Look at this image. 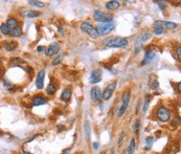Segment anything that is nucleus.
I'll use <instances>...</instances> for the list:
<instances>
[{"instance_id":"cd10ccee","label":"nucleus","mask_w":181,"mask_h":154,"mask_svg":"<svg viewBox=\"0 0 181 154\" xmlns=\"http://www.w3.org/2000/svg\"><path fill=\"white\" fill-rule=\"evenodd\" d=\"M62 59H63L62 55H59V56H57V58H55V59H53V66L60 64V62L62 61Z\"/></svg>"},{"instance_id":"f257e3e1","label":"nucleus","mask_w":181,"mask_h":154,"mask_svg":"<svg viewBox=\"0 0 181 154\" xmlns=\"http://www.w3.org/2000/svg\"><path fill=\"white\" fill-rule=\"evenodd\" d=\"M103 44L111 48H117V47H126L128 45V40L125 38H117V37H111V38L105 39Z\"/></svg>"},{"instance_id":"7ed1b4c3","label":"nucleus","mask_w":181,"mask_h":154,"mask_svg":"<svg viewBox=\"0 0 181 154\" xmlns=\"http://www.w3.org/2000/svg\"><path fill=\"white\" fill-rule=\"evenodd\" d=\"M93 18L96 22H102V23H106V22H110L112 21V18L113 16L111 14H107V13H104L102 11H94L93 13Z\"/></svg>"},{"instance_id":"f03ea898","label":"nucleus","mask_w":181,"mask_h":154,"mask_svg":"<svg viewBox=\"0 0 181 154\" xmlns=\"http://www.w3.org/2000/svg\"><path fill=\"white\" fill-rule=\"evenodd\" d=\"M114 22L113 21H110V22H106V23H99L97 25L96 31L99 34V36H105V35H108L111 31L114 29Z\"/></svg>"},{"instance_id":"ddd939ff","label":"nucleus","mask_w":181,"mask_h":154,"mask_svg":"<svg viewBox=\"0 0 181 154\" xmlns=\"http://www.w3.org/2000/svg\"><path fill=\"white\" fill-rule=\"evenodd\" d=\"M154 57H155V53H154V51H152L151 49H148V50H146V53H145L144 60H142V65H147L148 63H150L151 61L154 59Z\"/></svg>"},{"instance_id":"f704fd0d","label":"nucleus","mask_w":181,"mask_h":154,"mask_svg":"<svg viewBox=\"0 0 181 154\" xmlns=\"http://www.w3.org/2000/svg\"><path fill=\"white\" fill-rule=\"evenodd\" d=\"M37 50H38V51H43V50H45V48H44L43 46H39V47L37 48Z\"/></svg>"},{"instance_id":"39448f33","label":"nucleus","mask_w":181,"mask_h":154,"mask_svg":"<svg viewBox=\"0 0 181 154\" xmlns=\"http://www.w3.org/2000/svg\"><path fill=\"white\" fill-rule=\"evenodd\" d=\"M156 115H157V118H158L159 121L163 122V123H166V122L170 121V118H171V111L166 107H164V106H160V107H158V109H157Z\"/></svg>"},{"instance_id":"bb28decb","label":"nucleus","mask_w":181,"mask_h":154,"mask_svg":"<svg viewBox=\"0 0 181 154\" xmlns=\"http://www.w3.org/2000/svg\"><path fill=\"white\" fill-rule=\"evenodd\" d=\"M150 100H151V96H146V102L144 104V107H142V111H147L149 107V104H150Z\"/></svg>"},{"instance_id":"dca6fc26","label":"nucleus","mask_w":181,"mask_h":154,"mask_svg":"<svg viewBox=\"0 0 181 154\" xmlns=\"http://www.w3.org/2000/svg\"><path fill=\"white\" fill-rule=\"evenodd\" d=\"M84 135H85V139H86L87 142L90 141L91 139V127L89 125L88 122H85L84 124Z\"/></svg>"},{"instance_id":"4be33fe9","label":"nucleus","mask_w":181,"mask_h":154,"mask_svg":"<svg viewBox=\"0 0 181 154\" xmlns=\"http://www.w3.org/2000/svg\"><path fill=\"white\" fill-rule=\"evenodd\" d=\"M22 29L20 28V27H16V28L12 29L11 33H9V35H11L12 37H15V38H18V37H21L22 36Z\"/></svg>"},{"instance_id":"c756f323","label":"nucleus","mask_w":181,"mask_h":154,"mask_svg":"<svg viewBox=\"0 0 181 154\" xmlns=\"http://www.w3.org/2000/svg\"><path fill=\"white\" fill-rule=\"evenodd\" d=\"M125 137H126V134H125V133H122V135H120V137H119V142H118V147H120V146L123 145V142H124Z\"/></svg>"},{"instance_id":"9b49d317","label":"nucleus","mask_w":181,"mask_h":154,"mask_svg":"<svg viewBox=\"0 0 181 154\" xmlns=\"http://www.w3.org/2000/svg\"><path fill=\"white\" fill-rule=\"evenodd\" d=\"M44 51H45V56L46 57H50L51 55L58 54L60 51V44L59 43H53V44H51L48 48L45 49Z\"/></svg>"},{"instance_id":"58836bf2","label":"nucleus","mask_w":181,"mask_h":154,"mask_svg":"<svg viewBox=\"0 0 181 154\" xmlns=\"http://www.w3.org/2000/svg\"><path fill=\"white\" fill-rule=\"evenodd\" d=\"M101 154H106V152L104 151V152H102V153H101Z\"/></svg>"},{"instance_id":"f8f14e48","label":"nucleus","mask_w":181,"mask_h":154,"mask_svg":"<svg viewBox=\"0 0 181 154\" xmlns=\"http://www.w3.org/2000/svg\"><path fill=\"white\" fill-rule=\"evenodd\" d=\"M33 102V105L34 106H41V105H44L47 103V100L44 96L42 94H38V96H35L31 100Z\"/></svg>"},{"instance_id":"6ab92c4d","label":"nucleus","mask_w":181,"mask_h":154,"mask_svg":"<svg viewBox=\"0 0 181 154\" xmlns=\"http://www.w3.org/2000/svg\"><path fill=\"white\" fill-rule=\"evenodd\" d=\"M70 96H71V90L69 88H65L63 90L62 94H61V100L65 101V102H68L70 100Z\"/></svg>"},{"instance_id":"4468645a","label":"nucleus","mask_w":181,"mask_h":154,"mask_svg":"<svg viewBox=\"0 0 181 154\" xmlns=\"http://www.w3.org/2000/svg\"><path fill=\"white\" fill-rule=\"evenodd\" d=\"M120 7V2L119 1H115V0H112V1H109V2L106 3V9H109V11H114V9H117Z\"/></svg>"},{"instance_id":"4c0bfd02","label":"nucleus","mask_w":181,"mask_h":154,"mask_svg":"<svg viewBox=\"0 0 181 154\" xmlns=\"http://www.w3.org/2000/svg\"><path fill=\"white\" fill-rule=\"evenodd\" d=\"M24 154H33V153H31V152H27V151H24Z\"/></svg>"},{"instance_id":"2f4dec72","label":"nucleus","mask_w":181,"mask_h":154,"mask_svg":"<svg viewBox=\"0 0 181 154\" xmlns=\"http://www.w3.org/2000/svg\"><path fill=\"white\" fill-rule=\"evenodd\" d=\"M138 128H139V121H136L134 124V127H133V130H134V132H138Z\"/></svg>"},{"instance_id":"20e7f679","label":"nucleus","mask_w":181,"mask_h":154,"mask_svg":"<svg viewBox=\"0 0 181 154\" xmlns=\"http://www.w3.org/2000/svg\"><path fill=\"white\" fill-rule=\"evenodd\" d=\"M80 27H81L82 31H84V33H86L87 35H89L92 39L99 38V34H97V31H96V28H95L93 25H91L90 23L82 22L81 25H80Z\"/></svg>"},{"instance_id":"0eeeda50","label":"nucleus","mask_w":181,"mask_h":154,"mask_svg":"<svg viewBox=\"0 0 181 154\" xmlns=\"http://www.w3.org/2000/svg\"><path fill=\"white\" fill-rule=\"evenodd\" d=\"M116 85H117L116 82H112L107 86L106 89L103 91V94H102L103 100L106 101V100H109V99L111 98V96L113 94V91H114V89L116 88Z\"/></svg>"},{"instance_id":"f3484780","label":"nucleus","mask_w":181,"mask_h":154,"mask_svg":"<svg viewBox=\"0 0 181 154\" xmlns=\"http://www.w3.org/2000/svg\"><path fill=\"white\" fill-rule=\"evenodd\" d=\"M154 34L155 35H157V36H159V35H161L162 33H163V26H162L161 24V21H156V22L154 23Z\"/></svg>"},{"instance_id":"b1692460","label":"nucleus","mask_w":181,"mask_h":154,"mask_svg":"<svg viewBox=\"0 0 181 154\" xmlns=\"http://www.w3.org/2000/svg\"><path fill=\"white\" fill-rule=\"evenodd\" d=\"M55 91H57V88H55V86L53 84V83H50V84L47 86L46 88V92L48 94H50V96H53V94L55 93Z\"/></svg>"},{"instance_id":"393cba45","label":"nucleus","mask_w":181,"mask_h":154,"mask_svg":"<svg viewBox=\"0 0 181 154\" xmlns=\"http://www.w3.org/2000/svg\"><path fill=\"white\" fill-rule=\"evenodd\" d=\"M0 31H1V34L4 35V36H7V35H9V33H11V31H9V28L7 26L5 23L0 25Z\"/></svg>"},{"instance_id":"c9c22d12","label":"nucleus","mask_w":181,"mask_h":154,"mask_svg":"<svg viewBox=\"0 0 181 154\" xmlns=\"http://www.w3.org/2000/svg\"><path fill=\"white\" fill-rule=\"evenodd\" d=\"M71 150V148H68V149H66V150H64V152H63V154H66L67 152H69Z\"/></svg>"},{"instance_id":"72a5a7b5","label":"nucleus","mask_w":181,"mask_h":154,"mask_svg":"<svg viewBox=\"0 0 181 154\" xmlns=\"http://www.w3.org/2000/svg\"><path fill=\"white\" fill-rule=\"evenodd\" d=\"M93 148H94L95 150L99 149V143H96V142H95V143H93Z\"/></svg>"},{"instance_id":"c85d7f7f","label":"nucleus","mask_w":181,"mask_h":154,"mask_svg":"<svg viewBox=\"0 0 181 154\" xmlns=\"http://www.w3.org/2000/svg\"><path fill=\"white\" fill-rule=\"evenodd\" d=\"M156 3L158 4V7H160V9H166V7H168L166 1H157Z\"/></svg>"},{"instance_id":"a878e982","label":"nucleus","mask_w":181,"mask_h":154,"mask_svg":"<svg viewBox=\"0 0 181 154\" xmlns=\"http://www.w3.org/2000/svg\"><path fill=\"white\" fill-rule=\"evenodd\" d=\"M28 3L34 5V7H44V3L41 2V1H37V0H35V1H34V0H29Z\"/></svg>"},{"instance_id":"412c9836","label":"nucleus","mask_w":181,"mask_h":154,"mask_svg":"<svg viewBox=\"0 0 181 154\" xmlns=\"http://www.w3.org/2000/svg\"><path fill=\"white\" fill-rule=\"evenodd\" d=\"M3 46H4V48L7 49V51H13L14 49H16L18 44L16 42H14V41H9V42H5L4 44H3Z\"/></svg>"},{"instance_id":"e433bc0d","label":"nucleus","mask_w":181,"mask_h":154,"mask_svg":"<svg viewBox=\"0 0 181 154\" xmlns=\"http://www.w3.org/2000/svg\"><path fill=\"white\" fill-rule=\"evenodd\" d=\"M177 86H178V90H179V92H180V89H181V83L180 82H178V84H177Z\"/></svg>"},{"instance_id":"423d86ee","label":"nucleus","mask_w":181,"mask_h":154,"mask_svg":"<svg viewBox=\"0 0 181 154\" xmlns=\"http://www.w3.org/2000/svg\"><path fill=\"white\" fill-rule=\"evenodd\" d=\"M129 103H130V92L127 91L126 93L124 94V96H123V104H122V106H120V108H119L118 112H117V116H118V118L124 115V113L126 112L127 108H128V106H129Z\"/></svg>"},{"instance_id":"473e14b6","label":"nucleus","mask_w":181,"mask_h":154,"mask_svg":"<svg viewBox=\"0 0 181 154\" xmlns=\"http://www.w3.org/2000/svg\"><path fill=\"white\" fill-rule=\"evenodd\" d=\"M146 142H147V145H148V148H147V149H149V148H150V147H149V146H150L151 144L153 143V137H148Z\"/></svg>"},{"instance_id":"6e6552de","label":"nucleus","mask_w":181,"mask_h":154,"mask_svg":"<svg viewBox=\"0 0 181 154\" xmlns=\"http://www.w3.org/2000/svg\"><path fill=\"white\" fill-rule=\"evenodd\" d=\"M103 78V72L102 70H99V69H95L93 70L92 72H91L90 74V83L91 84H97L99 82H101V80H102Z\"/></svg>"},{"instance_id":"5701e85b","label":"nucleus","mask_w":181,"mask_h":154,"mask_svg":"<svg viewBox=\"0 0 181 154\" xmlns=\"http://www.w3.org/2000/svg\"><path fill=\"white\" fill-rule=\"evenodd\" d=\"M23 15L28 17V18H35V17H39L40 13L36 11H24L23 12Z\"/></svg>"},{"instance_id":"7c9ffc66","label":"nucleus","mask_w":181,"mask_h":154,"mask_svg":"<svg viewBox=\"0 0 181 154\" xmlns=\"http://www.w3.org/2000/svg\"><path fill=\"white\" fill-rule=\"evenodd\" d=\"M176 54H177V57H178V60L181 61V47H180V46L177 47Z\"/></svg>"},{"instance_id":"9d476101","label":"nucleus","mask_w":181,"mask_h":154,"mask_svg":"<svg viewBox=\"0 0 181 154\" xmlns=\"http://www.w3.org/2000/svg\"><path fill=\"white\" fill-rule=\"evenodd\" d=\"M90 96H91V99H92L94 102H101V101L103 100V99H102V92H101L99 87H97V86H94V87L91 89Z\"/></svg>"},{"instance_id":"aec40b11","label":"nucleus","mask_w":181,"mask_h":154,"mask_svg":"<svg viewBox=\"0 0 181 154\" xmlns=\"http://www.w3.org/2000/svg\"><path fill=\"white\" fill-rule=\"evenodd\" d=\"M161 24H162V26H163V28L166 27V29H170V31L175 29L177 26H178V24H177V23L171 22V21H161Z\"/></svg>"},{"instance_id":"ea45409f","label":"nucleus","mask_w":181,"mask_h":154,"mask_svg":"<svg viewBox=\"0 0 181 154\" xmlns=\"http://www.w3.org/2000/svg\"><path fill=\"white\" fill-rule=\"evenodd\" d=\"M18 154H21V153H18Z\"/></svg>"},{"instance_id":"1a4fd4ad","label":"nucleus","mask_w":181,"mask_h":154,"mask_svg":"<svg viewBox=\"0 0 181 154\" xmlns=\"http://www.w3.org/2000/svg\"><path fill=\"white\" fill-rule=\"evenodd\" d=\"M44 78H45V72L41 69L38 72L37 79H36V86L38 89H43L44 87Z\"/></svg>"},{"instance_id":"2eb2a0df","label":"nucleus","mask_w":181,"mask_h":154,"mask_svg":"<svg viewBox=\"0 0 181 154\" xmlns=\"http://www.w3.org/2000/svg\"><path fill=\"white\" fill-rule=\"evenodd\" d=\"M7 26L9 28V31H12V29L16 28V27H18V20L16 18H14V17H11V18H9L7 20Z\"/></svg>"},{"instance_id":"a211bd4d","label":"nucleus","mask_w":181,"mask_h":154,"mask_svg":"<svg viewBox=\"0 0 181 154\" xmlns=\"http://www.w3.org/2000/svg\"><path fill=\"white\" fill-rule=\"evenodd\" d=\"M135 148H136V142H135V139H132L130 141V144L127 147V150L125 152V154H133L135 152Z\"/></svg>"}]
</instances>
